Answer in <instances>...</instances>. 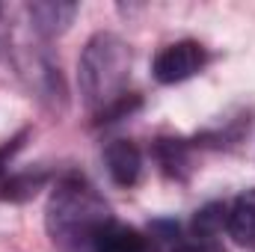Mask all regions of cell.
<instances>
[{
  "mask_svg": "<svg viewBox=\"0 0 255 252\" xmlns=\"http://www.w3.org/2000/svg\"><path fill=\"white\" fill-rule=\"evenodd\" d=\"M107 202L83 178H63L48 202V235L63 252H92L98 232L110 223Z\"/></svg>",
  "mask_w": 255,
  "mask_h": 252,
  "instance_id": "obj_1",
  "label": "cell"
},
{
  "mask_svg": "<svg viewBox=\"0 0 255 252\" xmlns=\"http://www.w3.org/2000/svg\"><path fill=\"white\" fill-rule=\"evenodd\" d=\"M130 54L125 42L113 33H98L80 60V89L86 95V104L95 110L101 122L122 116L130 110V92H125Z\"/></svg>",
  "mask_w": 255,
  "mask_h": 252,
  "instance_id": "obj_2",
  "label": "cell"
},
{
  "mask_svg": "<svg viewBox=\"0 0 255 252\" xmlns=\"http://www.w3.org/2000/svg\"><path fill=\"white\" fill-rule=\"evenodd\" d=\"M205 63H208L205 48L199 42H193V39H184V42H175V45L163 48L154 57L151 71H154V77L160 83H181L193 74H199Z\"/></svg>",
  "mask_w": 255,
  "mask_h": 252,
  "instance_id": "obj_3",
  "label": "cell"
},
{
  "mask_svg": "<svg viewBox=\"0 0 255 252\" xmlns=\"http://www.w3.org/2000/svg\"><path fill=\"white\" fill-rule=\"evenodd\" d=\"M104 160H107V169L113 175L116 184L130 187L139 181V172H142V154L139 148L130 142V139H113L107 148H104Z\"/></svg>",
  "mask_w": 255,
  "mask_h": 252,
  "instance_id": "obj_4",
  "label": "cell"
},
{
  "mask_svg": "<svg viewBox=\"0 0 255 252\" xmlns=\"http://www.w3.org/2000/svg\"><path fill=\"white\" fill-rule=\"evenodd\" d=\"M92 252H154V247H151V241L142 232L110 220L98 232V238L92 244Z\"/></svg>",
  "mask_w": 255,
  "mask_h": 252,
  "instance_id": "obj_5",
  "label": "cell"
},
{
  "mask_svg": "<svg viewBox=\"0 0 255 252\" xmlns=\"http://www.w3.org/2000/svg\"><path fill=\"white\" fill-rule=\"evenodd\" d=\"M226 229L241 247L255 250V190L241 193L232 202V208L226 214Z\"/></svg>",
  "mask_w": 255,
  "mask_h": 252,
  "instance_id": "obj_6",
  "label": "cell"
},
{
  "mask_svg": "<svg viewBox=\"0 0 255 252\" xmlns=\"http://www.w3.org/2000/svg\"><path fill=\"white\" fill-rule=\"evenodd\" d=\"M77 6L74 3H33L30 6V15L36 21V30L54 36V33H63L65 27L71 24Z\"/></svg>",
  "mask_w": 255,
  "mask_h": 252,
  "instance_id": "obj_7",
  "label": "cell"
},
{
  "mask_svg": "<svg viewBox=\"0 0 255 252\" xmlns=\"http://www.w3.org/2000/svg\"><path fill=\"white\" fill-rule=\"evenodd\" d=\"M157 160L169 175H181L187 166V148L181 139H160L157 142Z\"/></svg>",
  "mask_w": 255,
  "mask_h": 252,
  "instance_id": "obj_8",
  "label": "cell"
},
{
  "mask_svg": "<svg viewBox=\"0 0 255 252\" xmlns=\"http://www.w3.org/2000/svg\"><path fill=\"white\" fill-rule=\"evenodd\" d=\"M226 214H229L226 205H208V208H202V211L196 214V223H193L196 238L211 241V235H217V232L226 226Z\"/></svg>",
  "mask_w": 255,
  "mask_h": 252,
  "instance_id": "obj_9",
  "label": "cell"
},
{
  "mask_svg": "<svg viewBox=\"0 0 255 252\" xmlns=\"http://www.w3.org/2000/svg\"><path fill=\"white\" fill-rule=\"evenodd\" d=\"M175 252H223V250H220L214 241H202V238H199V241H193V244H184V247H178Z\"/></svg>",
  "mask_w": 255,
  "mask_h": 252,
  "instance_id": "obj_10",
  "label": "cell"
},
{
  "mask_svg": "<svg viewBox=\"0 0 255 252\" xmlns=\"http://www.w3.org/2000/svg\"><path fill=\"white\" fill-rule=\"evenodd\" d=\"M6 48V24H3V6H0V51Z\"/></svg>",
  "mask_w": 255,
  "mask_h": 252,
  "instance_id": "obj_11",
  "label": "cell"
}]
</instances>
